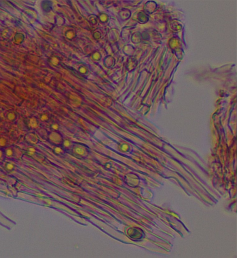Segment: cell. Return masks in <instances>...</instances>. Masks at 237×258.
Segmentation results:
<instances>
[{"mask_svg": "<svg viewBox=\"0 0 237 258\" xmlns=\"http://www.w3.org/2000/svg\"><path fill=\"white\" fill-rule=\"evenodd\" d=\"M70 152L74 156L79 159H83L89 156L90 150L89 147L85 144L74 142Z\"/></svg>", "mask_w": 237, "mask_h": 258, "instance_id": "cell-1", "label": "cell"}, {"mask_svg": "<svg viewBox=\"0 0 237 258\" xmlns=\"http://www.w3.org/2000/svg\"><path fill=\"white\" fill-rule=\"evenodd\" d=\"M64 138L63 135L58 131H52L48 136L50 142L55 146L61 145Z\"/></svg>", "mask_w": 237, "mask_h": 258, "instance_id": "cell-2", "label": "cell"}, {"mask_svg": "<svg viewBox=\"0 0 237 258\" xmlns=\"http://www.w3.org/2000/svg\"><path fill=\"white\" fill-rule=\"evenodd\" d=\"M74 142L69 138H64V141L62 144V147L65 150V152L69 151L70 152L72 148Z\"/></svg>", "mask_w": 237, "mask_h": 258, "instance_id": "cell-3", "label": "cell"}, {"mask_svg": "<svg viewBox=\"0 0 237 258\" xmlns=\"http://www.w3.org/2000/svg\"><path fill=\"white\" fill-rule=\"evenodd\" d=\"M118 148L120 152H126L128 150L129 147L128 144L121 142L118 144Z\"/></svg>", "mask_w": 237, "mask_h": 258, "instance_id": "cell-4", "label": "cell"}, {"mask_svg": "<svg viewBox=\"0 0 237 258\" xmlns=\"http://www.w3.org/2000/svg\"><path fill=\"white\" fill-rule=\"evenodd\" d=\"M53 152L57 155H60L65 153V151L62 147L61 145H60V146H55L54 148L53 149Z\"/></svg>", "mask_w": 237, "mask_h": 258, "instance_id": "cell-5", "label": "cell"}, {"mask_svg": "<svg viewBox=\"0 0 237 258\" xmlns=\"http://www.w3.org/2000/svg\"><path fill=\"white\" fill-rule=\"evenodd\" d=\"M51 128L52 131H58L60 128V125L58 123H54L51 125Z\"/></svg>", "mask_w": 237, "mask_h": 258, "instance_id": "cell-6", "label": "cell"}]
</instances>
